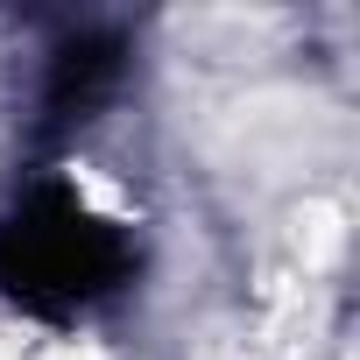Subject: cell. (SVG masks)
I'll return each instance as SVG.
<instances>
[{"mask_svg":"<svg viewBox=\"0 0 360 360\" xmlns=\"http://www.w3.org/2000/svg\"><path fill=\"white\" fill-rule=\"evenodd\" d=\"M134 283V240L64 184H36L0 212V297L43 325H71Z\"/></svg>","mask_w":360,"mask_h":360,"instance_id":"1","label":"cell"},{"mask_svg":"<svg viewBox=\"0 0 360 360\" xmlns=\"http://www.w3.org/2000/svg\"><path fill=\"white\" fill-rule=\"evenodd\" d=\"M120 71H127L120 29H71V36L50 50L43 99H36V134H43V141H71L78 127H92L99 106L113 99Z\"/></svg>","mask_w":360,"mask_h":360,"instance_id":"2","label":"cell"}]
</instances>
